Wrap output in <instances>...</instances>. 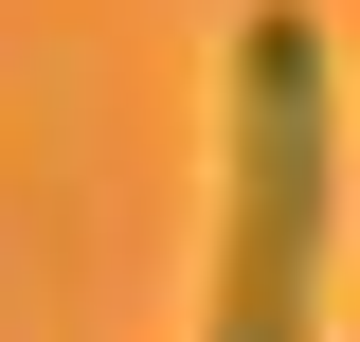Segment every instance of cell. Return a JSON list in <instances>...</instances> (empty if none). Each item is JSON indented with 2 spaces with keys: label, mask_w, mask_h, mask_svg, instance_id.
<instances>
[{
  "label": "cell",
  "mask_w": 360,
  "mask_h": 342,
  "mask_svg": "<svg viewBox=\"0 0 360 342\" xmlns=\"http://www.w3.org/2000/svg\"><path fill=\"white\" fill-rule=\"evenodd\" d=\"M324 253H342V72L307 0L234 18L217 90V306L198 342H324Z\"/></svg>",
  "instance_id": "cell-1"
}]
</instances>
